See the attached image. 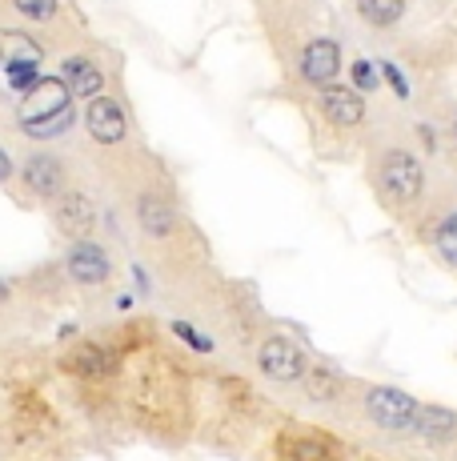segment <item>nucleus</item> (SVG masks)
<instances>
[{
    "mask_svg": "<svg viewBox=\"0 0 457 461\" xmlns=\"http://www.w3.org/2000/svg\"><path fill=\"white\" fill-rule=\"evenodd\" d=\"M68 104H73L68 85L60 81V77H45V81H37L21 96L16 117H21V129L29 132V137H52V132L68 129V117H73Z\"/></svg>",
    "mask_w": 457,
    "mask_h": 461,
    "instance_id": "f257e3e1",
    "label": "nucleus"
},
{
    "mask_svg": "<svg viewBox=\"0 0 457 461\" xmlns=\"http://www.w3.org/2000/svg\"><path fill=\"white\" fill-rule=\"evenodd\" d=\"M417 410L421 405L413 402L409 393H401V389L377 385L365 393V418L373 425H381V429H390V433H413Z\"/></svg>",
    "mask_w": 457,
    "mask_h": 461,
    "instance_id": "f03ea898",
    "label": "nucleus"
},
{
    "mask_svg": "<svg viewBox=\"0 0 457 461\" xmlns=\"http://www.w3.org/2000/svg\"><path fill=\"white\" fill-rule=\"evenodd\" d=\"M257 369L265 374L269 381H277V385H297V381H305L309 374V361H305V353L297 349L289 337H265L257 349Z\"/></svg>",
    "mask_w": 457,
    "mask_h": 461,
    "instance_id": "7ed1b4c3",
    "label": "nucleus"
},
{
    "mask_svg": "<svg viewBox=\"0 0 457 461\" xmlns=\"http://www.w3.org/2000/svg\"><path fill=\"white\" fill-rule=\"evenodd\" d=\"M421 181H426L421 165L413 161L409 153H401V149L385 153L381 165H377V185H381V193L393 201H413L421 193Z\"/></svg>",
    "mask_w": 457,
    "mask_h": 461,
    "instance_id": "20e7f679",
    "label": "nucleus"
},
{
    "mask_svg": "<svg viewBox=\"0 0 457 461\" xmlns=\"http://www.w3.org/2000/svg\"><path fill=\"white\" fill-rule=\"evenodd\" d=\"M21 181H24V189L32 193V197H40V201H57V197H65V185H68V168L65 161H60L57 153H37V157H29L21 168Z\"/></svg>",
    "mask_w": 457,
    "mask_h": 461,
    "instance_id": "39448f33",
    "label": "nucleus"
},
{
    "mask_svg": "<svg viewBox=\"0 0 457 461\" xmlns=\"http://www.w3.org/2000/svg\"><path fill=\"white\" fill-rule=\"evenodd\" d=\"M37 60H40V49L29 37L0 29V73L13 77V88L29 93L32 85H24V81H32V65H37Z\"/></svg>",
    "mask_w": 457,
    "mask_h": 461,
    "instance_id": "423d86ee",
    "label": "nucleus"
},
{
    "mask_svg": "<svg viewBox=\"0 0 457 461\" xmlns=\"http://www.w3.org/2000/svg\"><path fill=\"white\" fill-rule=\"evenodd\" d=\"M85 129L96 145H121L129 132V113L121 101H109V96H96L85 113Z\"/></svg>",
    "mask_w": 457,
    "mask_h": 461,
    "instance_id": "0eeeda50",
    "label": "nucleus"
},
{
    "mask_svg": "<svg viewBox=\"0 0 457 461\" xmlns=\"http://www.w3.org/2000/svg\"><path fill=\"white\" fill-rule=\"evenodd\" d=\"M65 273L76 281V285H104V281H109V273H112V265H109V253H104L96 241L85 237V241H76L73 249H68Z\"/></svg>",
    "mask_w": 457,
    "mask_h": 461,
    "instance_id": "6e6552de",
    "label": "nucleus"
},
{
    "mask_svg": "<svg viewBox=\"0 0 457 461\" xmlns=\"http://www.w3.org/2000/svg\"><path fill=\"white\" fill-rule=\"evenodd\" d=\"M301 81L305 85H313V88H329V81L341 73V49L333 41H325V37H318V41H309L305 44V52H301Z\"/></svg>",
    "mask_w": 457,
    "mask_h": 461,
    "instance_id": "1a4fd4ad",
    "label": "nucleus"
},
{
    "mask_svg": "<svg viewBox=\"0 0 457 461\" xmlns=\"http://www.w3.org/2000/svg\"><path fill=\"white\" fill-rule=\"evenodd\" d=\"M52 221H57L60 233H68V237H76V241H85V237H89V229H93V221H96V209H93V201L85 197V193H73V189H68L65 197L52 201Z\"/></svg>",
    "mask_w": 457,
    "mask_h": 461,
    "instance_id": "9d476101",
    "label": "nucleus"
},
{
    "mask_svg": "<svg viewBox=\"0 0 457 461\" xmlns=\"http://www.w3.org/2000/svg\"><path fill=\"white\" fill-rule=\"evenodd\" d=\"M321 113L333 121V125L354 129V125H362L365 121V101L354 93V88L333 85V88H325L321 93Z\"/></svg>",
    "mask_w": 457,
    "mask_h": 461,
    "instance_id": "9b49d317",
    "label": "nucleus"
},
{
    "mask_svg": "<svg viewBox=\"0 0 457 461\" xmlns=\"http://www.w3.org/2000/svg\"><path fill=\"white\" fill-rule=\"evenodd\" d=\"M68 374H76V377H109V374H117V357H112L104 345L81 341L73 353H68Z\"/></svg>",
    "mask_w": 457,
    "mask_h": 461,
    "instance_id": "f8f14e48",
    "label": "nucleus"
},
{
    "mask_svg": "<svg viewBox=\"0 0 457 461\" xmlns=\"http://www.w3.org/2000/svg\"><path fill=\"white\" fill-rule=\"evenodd\" d=\"M60 81L68 85V93L73 96H96L104 88L101 68H96L89 57H68L65 65H60Z\"/></svg>",
    "mask_w": 457,
    "mask_h": 461,
    "instance_id": "ddd939ff",
    "label": "nucleus"
},
{
    "mask_svg": "<svg viewBox=\"0 0 457 461\" xmlns=\"http://www.w3.org/2000/svg\"><path fill=\"white\" fill-rule=\"evenodd\" d=\"M453 429H457V413L442 410V405H421L417 421H413V433L426 441H445L453 438Z\"/></svg>",
    "mask_w": 457,
    "mask_h": 461,
    "instance_id": "4468645a",
    "label": "nucleus"
},
{
    "mask_svg": "<svg viewBox=\"0 0 457 461\" xmlns=\"http://www.w3.org/2000/svg\"><path fill=\"white\" fill-rule=\"evenodd\" d=\"M357 13H362V21H369L373 29H390V24L401 21L406 0H357Z\"/></svg>",
    "mask_w": 457,
    "mask_h": 461,
    "instance_id": "2eb2a0df",
    "label": "nucleus"
},
{
    "mask_svg": "<svg viewBox=\"0 0 457 461\" xmlns=\"http://www.w3.org/2000/svg\"><path fill=\"white\" fill-rule=\"evenodd\" d=\"M140 225H145V233H153V237H165L173 229V209L165 205V201H157V197H145L140 201Z\"/></svg>",
    "mask_w": 457,
    "mask_h": 461,
    "instance_id": "dca6fc26",
    "label": "nucleus"
},
{
    "mask_svg": "<svg viewBox=\"0 0 457 461\" xmlns=\"http://www.w3.org/2000/svg\"><path fill=\"white\" fill-rule=\"evenodd\" d=\"M13 8L32 24H49L60 16V0H13Z\"/></svg>",
    "mask_w": 457,
    "mask_h": 461,
    "instance_id": "f3484780",
    "label": "nucleus"
},
{
    "mask_svg": "<svg viewBox=\"0 0 457 461\" xmlns=\"http://www.w3.org/2000/svg\"><path fill=\"white\" fill-rule=\"evenodd\" d=\"M434 245H437V253L445 257V261L457 269V212H450V217L437 225V233H434Z\"/></svg>",
    "mask_w": 457,
    "mask_h": 461,
    "instance_id": "a211bd4d",
    "label": "nucleus"
},
{
    "mask_svg": "<svg viewBox=\"0 0 457 461\" xmlns=\"http://www.w3.org/2000/svg\"><path fill=\"white\" fill-rule=\"evenodd\" d=\"M301 385H305V393H309L313 402H325V397L337 393V381H333V374H325V369H309Z\"/></svg>",
    "mask_w": 457,
    "mask_h": 461,
    "instance_id": "6ab92c4d",
    "label": "nucleus"
},
{
    "mask_svg": "<svg viewBox=\"0 0 457 461\" xmlns=\"http://www.w3.org/2000/svg\"><path fill=\"white\" fill-rule=\"evenodd\" d=\"M289 461H333L329 449H325V441L318 438H297L293 449H289Z\"/></svg>",
    "mask_w": 457,
    "mask_h": 461,
    "instance_id": "aec40b11",
    "label": "nucleus"
},
{
    "mask_svg": "<svg viewBox=\"0 0 457 461\" xmlns=\"http://www.w3.org/2000/svg\"><path fill=\"white\" fill-rule=\"evenodd\" d=\"M354 85L357 88H377V73H373V65H369V60H357V65H354Z\"/></svg>",
    "mask_w": 457,
    "mask_h": 461,
    "instance_id": "412c9836",
    "label": "nucleus"
},
{
    "mask_svg": "<svg viewBox=\"0 0 457 461\" xmlns=\"http://www.w3.org/2000/svg\"><path fill=\"white\" fill-rule=\"evenodd\" d=\"M385 77H390V81H393V88H398L401 96H409V85L401 81V73H398V68H393V65H385Z\"/></svg>",
    "mask_w": 457,
    "mask_h": 461,
    "instance_id": "4be33fe9",
    "label": "nucleus"
},
{
    "mask_svg": "<svg viewBox=\"0 0 457 461\" xmlns=\"http://www.w3.org/2000/svg\"><path fill=\"white\" fill-rule=\"evenodd\" d=\"M8 173H13V161H8L4 145H0V181H8Z\"/></svg>",
    "mask_w": 457,
    "mask_h": 461,
    "instance_id": "5701e85b",
    "label": "nucleus"
},
{
    "mask_svg": "<svg viewBox=\"0 0 457 461\" xmlns=\"http://www.w3.org/2000/svg\"><path fill=\"white\" fill-rule=\"evenodd\" d=\"M8 297H13V289H8L4 281H0V305H8Z\"/></svg>",
    "mask_w": 457,
    "mask_h": 461,
    "instance_id": "b1692460",
    "label": "nucleus"
},
{
    "mask_svg": "<svg viewBox=\"0 0 457 461\" xmlns=\"http://www.w3.org/2000/svg\"><path fill=\"white\" fill-rule=\"evenodd\" d=\"M453 132H457V125H453Z\"/></svg>",
    "mask_w": 457,
    "mask_h": 461,
    "instance_id": "393cba45",
    "label": "nucleus"
}]
</instances>
